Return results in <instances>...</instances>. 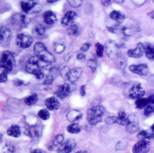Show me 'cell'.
Returning <instances> with one entry per match:
<instances>
[{
    "label": "cell",
    "mask_w": 154,
    "mask_h": 153,
    "mask_svg": "<svg viewBox=\"0 0 154 153\" xmlns=\"http://www.w3.org/2000/svg\"><path fill=\"white\" fill-rule=\"evenodd\" d=\"M35 55L42 62L51 64L55 61V56L51 53L42 42H37L33 48Z\"/></svg>",
    "instance_id": "cell-1"
},
{
    "label": "cell",
    "mask_w": 154,
    "mask_h": 153,
    "mask_svg": "<svg viewBox=\"0 0 154 153\" xmlns=\"http://www.w3.org/2000/svg\"><path fill=\"white\" fill-rule=\"evenodd\" d=\"M105 109L102 105H95L89 108L87 113V120L92 125H95L102 120Z\"/></svg>",
    "instance_id": "cell-2"
},
{
    "label": "cell",
    "mask_w": 154,
    "mask_h": 153,
    "mask_svg": "<svg viewBox=\"0 0 154 153\" xmlns=\"http://www.w3.org/2000/svg\"><path fill=\"white\" fill-rule=\"evenodd\" d=\"M1 67L4 69V72H10L15 66V60L13 54L8 51H4L1 58Z\"/></svg>",
    "instance_id": "cell-3"
},
{
    "label": "cell",
    "mask_w": 154,
    "mask_h": 153,
    "mask_svg": "<svg viewBox=\"0 0 154 153\" xmlns=\"http://www.w3.org/2000/svg\"><path fill=\"white\" fill-rule=\"evenodd\" d=\"M105 50L108 57L112 60H116L121 54L120 48L118 43L111 39L105 42Z\"/></svg>",
    "instance_id": "cell-4"
},
{
    "label": "cell",
    "mask_w": 154,
    "mask_h": 153,
    "mask_svg": "<svg viewBox=\"0 0 154 153\" xmlns=\"http://www.w3.org/2000/svg\"><path fill=\"white\" fill-rule=\"evenodd\" d=\"M75 89L76 85L74 83H65L58 86L55 93L57 97L63 99L70 95Z\"/></svg>",
    "instance_id": "cell-5"
},
{
    "label": "cell",
    "mask_w": 154,
    "mask_h": 153,
    "mask_svg": "<svg viewBox=\"0 0 154 153\" xmlns=\"http://www.w3.org/2000/svg\"><path fill=\"white\" fill-rule=\"evenodd\" d=\"M12 38V33L7 26H2L0 30V44L2 47L8 46Z\"/></svg>",
    "instance_id": "cell-6"
},
{
    "label": "cell",
    "mask_w": 154,
    "mask_h": 153,
    "mask_svg": "<svg viewBox=\"0 0 154 153\" xmlns=\"http://www.w3.org/2000/svg\"><path fill=\"white\" fill-rule=\"evenodd\" d=\"M32 41V37L25 33L18 34L16 38V43L17 46L22 49L29 47L31 45Z\"/></svg>",
    "instance_id": "cell-7"
},
{
    "label": "cell",
    "mask_w": 154,
    "mask_h": 153,
    "mask_svg": "<svg viewBox=\"0 0 154 153\" xmlns=\"http://www.w3.org/2000/svg\"><path fill=\"white\" fill-rule=\"evenodd\" d=\"M139 128V122L137 116L135 114H130L127 117L126 131L129 134L135 133Z\"/></svg>",
    "instance_id": "cell-8"
},
{
    "label": "cell",
    "mask_w": 154,
    "mask_h": 153,
    "mask_svg": "<svg viewBox=\"0 0 154 153\" xmlns=\"http://www.w3.org/2000/svg\"><path fill=\"white\" fill-rule=\"evenodd\" d=\"M40 60L35 55L31 57L28 61L26 65V70L28 73L35 75L38 72L41 70L39 64Z\"/></svg>",
    "instance_id": "cell-9"
},
{
    "label": "cell",
    "mask_w": 154,
    "mask_h": 153,
    "mask_svg": "<svg viewBox=\"0 0 154 153\" xmlns=\"http://www.w3.org/2000/svg\"><path fill=\"white\" fill-rule=\"evenodd\" d=\"M11 23L13 25L18 27L19 28H22L25 27L29 23V19L23 14H14L11 17Z\"/></svg>",
    "instance_id": "cell-10"
},
{
    "label": "cell",
    "mask_w": 154,
    "mask_h": 153,
    "mask_svg": "<svg viewBox=\"0 0 154 153\" xmlns=\"http://www.w3.org/2000/svg\"><path fill=\"white\" fill-rule=\"evenodd\" d=\"M150 150V144L148 140H140L133 146V153H147Z\"/></svg>",
    "instance_id": "cell-11"
},
{
    "label": "cell",
    "mask_w": 154,
    "mask_h": 153,
    "mask_svg": "<svg viewBox=\"0 0 154 153\" xmlns=\"http://www.w3.org/2000/svg\"><path fill=\"white\" fill-rule=\"evenodd\" d=\"M145 94V90L140 83L134 85L129 90V96L133 99H137L142 98Z\"/></svg>",
    "instance_id": "cell-12"
},
{
    "label": "cell",
    "mask_w": 154,
    "mask_h": 153,
    "mask_svg": "<svg viewBox=\"0 0 154 153\" xmlns=\"http://www.w3.org/2000/svg\"><path fill=\"white\" fill-rule=\"evenodd\" d=\"M129 70L140 76H146L149 72V68L146 64L143 63L140 64H132L129 66Z\"/></svg>",
    "instance_id": "cell-13"
},
{
    "label": "cell",
    "mask_w": 154,
    "mask_h": 153,
    "mask_svg": "<svg viewBox=\"0 0 154 153\" xmlns=\"http://www.w3.org/2000/svg\"><path fill=\"white\" fill-rule=\"evenodd\" d=\"M144 49L145 46L142 43H138L135 48L128 50L127 54L132 58H139L143 55Z\"/></svg>",
    "instance_id": "cell-14"
},
{
    "label": "cell",
    "mask_w": 154,
    "mask_h": 153,
    "mask_svg": "<svg viewBox=\"0 0 154 153\" xmlns=\"http://www.w3.org/2000/svg\"><path fill=\"white\" fill-rule=\"evenodd\" d=\"M82 72V68L80 67H76L69 70L67 75L66 80H67L70 83H75L80 77Z\"/></svg>",
    "instance_id": "cell-15"
},
{
    "label": "cell",
    "mask_w": 154,
    "mask_h": 153,
    "mask_svg": "<svg viewBox=\"0 0 154 153\" xmlns=\"http://www.w3.org/2000/svg\"><path fill=\"white\" fill-rule=\"evenodd\" d=\"M76 146V142L72 139H69L66 142L62 145L58 151V153H70Z\"/></svg>",
    "instance_id": "cell-16"
},
{
    "label": "cell",
    "mask_w": 154,
    "mask_h": 153,
    "mask_svg": "<svg viewBox=\"0 0 154 153\" xmlns=\"http://www.w3.org/2000/svg\"><path fill=\"white\" fill-rule=\"evenodd\" d=\"M139 30V26L137 23H131L122 27V32L125 36H130L137 32Z\"/></svg>",
    "instance_id": "cell-17"
},
{
    "label": "cell",
    "mask_w": 154,
    "mask_h": 153,
    "mask_svg": "<svg viewBox=\"0 0 154 153\" xmlns=\"http://www.w3.org/2000/svg\"><path fill=\"white\" fill-rule=\"evenodd\" d=\"M76 17V14L75 11H69L62 17L61 20V24L64 26L71 25L75 22Z\"/></svg>",
    "instance_id": "cell-18"
},
{
    "label": "cell",
    "mask_w": 154,
    "mask_h": 153,
    "mask_svg": "<svg viewBox=\"0 0 154 153\" xmlns=\"http://www.w3.org/2000/svg\"><path fill=\"white\" fill-rule=\"evenodd\" d=\"M64 140V136L62 134H58L52 140V143L48 146L49 150L51 151H55L59 150L62 146V143Z\"/></svg>",
    "instance_id": "cell-19"
},
{
    "label": "cell",
    "mask_w": 154,
    "mask_h": 153,
    "mask_svg": "<svg viewBox=\"0 0 154 153\" xmlns=\"http://www.w3.org/2000/svg\"><path fill=\"white\" fill-rule=\"evenodd\" d=\"M46 108L49 110H57L60 107V104L55 96H51L47 98L45 101Z\"/></svg>",
    "instance_id": "cell-20"
},
{
    "label": "cell",
    "mask_w": 154,
    "mask_h": 153,
    "mask_svg": "<svg viewBox=\"0 0 154 153\" xmlns=\"http://www.w3.org/2000/svg\"><path fill=\"white\" fill-rule=\"evenodd\" d=\"M36 4V0H22L20 2V7L24 12L27 13L34 8Z\"/></svg>",
    "instance_id": "cell-21"
},
{
    "label": "cell",
    "mask_w": 154,
    "mask_h": 153,
    "mask_svg": "<svg viewBox=\"0 0 154 153\" xmlns=\"http://www.w3.org/2000/svg\"><path fill=\"white\" fill-rule=\"evenodd\" d=\"M82 116V113L81 111L78 110H70L66 116L67 120L69 122H74L81 119Z\"/></svg>",
    "instance_id": "cell-22"
},
{
    "label": "cell",
    "mask_w": 154,
    "mask_h": 153,
    "mask_svg": "<svg viewBox=\"0 0 154 153\" xmlns=\"http://www.w3.org/2000/svg\"><path fill=\"white\" fill-rule=\"evenodd\" d=\"M109 17L113 20H115L117 23V24H120L123 22L125 18V14L117 10H113L109 14Z\"/></svg>",
    "instance_id": "cell-23"
},
{
    "label": "cell",
    "mask_w": 154,
    "mask_h": 153,
    "mask_svg": "<svg viewBox=\"0 0 154 153\" xmlns=\"http://www.w3.org/2000/svg\"><path fill=\"white\" fill-rule=\"evenodd\" d=\"M43 20L45 23L48 25L54 24L57 20L56 16L51 11H46L43 14Z\"/></svg>",
    "instance_id": "cell-24"
},
{
    "label": "cell",
    "mask_w": 154,
    "mask_h": 153,
    "mask_svg": "<svg viewBox=\"0 0 154 153\" xmlns=\"http://www.w3.org/2000/svg\"><path fill=\"white\" fill-rule=\"evenodd\" d=\"M140 140H150L154 138V132L150 128L148 130H143L139 132L137 136Z\"/></svg>",
    "instance_id": "cell-25"
},
{
    "label": "cell",
    "mask_w": 154,
    "mask_h": 153,
    "mask_svg": "<svg viewBox=\"0 0 154 153\" xmlns=\"http://www.w3.org/2000/svg\"><path fill=\"white\" fill-rule=\"evenodd\" d=\"M8 136L13 137H19L20 136V130L19 126L16 124L11 125L7 131Z\"/></svg>",
    "instance_id": "cell-26"
},
{
    "label": "cell",
    "mask_w": 154,
    "mask_h": 153,
    "mask_svg": "<svg viewBox=\"0 0 154 153\" xmlns=\"http://www.w3.org/2000/svg\"><path fill=\"white\" fill-rule=\"evenodd\" d=\"M135 104L137 108H145L149 104V101L147 98H141L136 99Z\"/></svg>",
    "instance_id": "cell-27"
},
{
    "label": "cell",
    "mask_w": 154,
    "mask_h": 153,
    "mask_svg": "<svg viewBox=\"0 0 154 153\" xmlns=\"http://www.w3.org/2000/svg\"><path fill=\"white\" fill-rule=\"evenodd\" d=\"M144 53L148 59L154 60V47L150 45H146L145 46Z\"/></svg>",
    "instance_id": "cell-28"
},
{
    "label": "cell",
    "mask_w": 154,
    "mask_h": 153,
    "mask_svg": "<svg viewBox=\"0 0 154 153\" xmlns=\"http://www.w3.org/2000/svg\"><path fill=\"white\" fill-rule=\"evenodd\" d=\"M38 100V96L36 93H32L29 96H27L25 99L24 102L27 105H32L36 103Z\"/></svg>",
    "instance_id": "cell-29"
},
{
    "label": "cell",
    "mask_w": 154,
    "mask_h": 153,
    "mask_svg": "<svg viewBox=\"0 0 154 153\" xmlns=\"http://www.w3.org/2000/svg\"><path fill=\"white\" fill-rule=\"evenodd\" d=\"M15 147L11 142H6L2 146L3 153H14Z\"/></svg>",
    "instance_id": "cell-30"
},
{
    "label": "cell",
    "mask_w": 154,
    "mask_h": 153,
    "mask_svg": "<svg viewBox=\"0 0 154 153\" xmlns=\"http://www.w3.org/2000/svg\"><path fill=\"white\" fill-rule=\"evenodd\" d=\"M67 131L72 134H77L79 133L81 131L79 125L78 123H72L67 127Z\"/></svg>",
    "instance_id": "cell-31"
},
{
    "label": "cell",
    "mask_w": 154,
    "mask_h": 153,
    "mask_svg": "<svg viewBox=\"0 0 154 153\" xmlns=\"http://www.w3.org/2000/svg\"><path fill=\"white\" fill-rule=\"evenodd\" d=\"M116 60L117 61V67L121 70H124L126 66V61L124 57L120 54V56Z\"/></svg>",
    "instance_id": "cell-32"
},
{
    "label": "cell",
    "mask_w": 154,
    "mask_h": 153,
    "mask_svg": "<svg viewBox=\"0 0 154 153\" xmlns=\"http://www.w3.org/2000/svg\"><path fill=\"white\" fill-rule=\"evenodd\" d=\"M87 65L93 73L96 71L97 68V60L94 56L91 57V58L88 61Z\"/></svg>",
    "instance_id": "cell-33"
},
{
    "label": "cell",
    "mask_w": 154,
    "mask_h": 153,
    "mask_svg": "<svg viewBox=\"0 0 154 153\" xmlns=\"http://www.w3.org/2000/svg\"><path fill=\"white\" fill-rule=\"evenodd\" d=\"M38 116L42 120H46L48 119L50 117V114L49 111L46 109H41L37 113Z\"/></svg>",
    "instance_id": "cell-34"
},
{
    "label": "cell",
    "mask_w": 154,
    "mask_h": 153,
    "mask_svg": "<svg viewBox=\"0 0 154 153\" xmlns=\"http://www.w3.org/2000/svg\"><path fill=\"white\" fill-rule=\"evenodd\" d=\"M128 145V142L126 140V139H123L120 140L116 145V148L117 150H122L125 149Z\"/></svg>",
    "instance_id": "cell-35"
},
{
    "label": "cell",
    "mask_w": 154,
    "mask_h": 153,
    "mask_svg": "<svg viewBox=\"0 0 154 153\" xmlns=\"http://www.w3.org/2000/svg\"><path fill=\"white\" fill-rule=\"evenodd\" d=\"M54 51L57 54L62 53L65 49V45L63 43H55L54 45Z\"/></svg>",
    "instance_id": "cell-36"
},
{
    "label": "cell",
    "mask_w": 154,
    "mask_h": 153,
    "mask_svg": "<svg viewBox=\"0 0 154 153\" xmlns=\"http://www.w3.org/2000/svg\"><path fill=\"white\" fill-rule=\"evenodd\" d=\"M96 46V55L98 57H102L103 56V51L104 49L103 46L100 44V43L97 42L95 45Z\"/></svg>",
    "instance_id": "cell-37"
},
{
    "label": "cell",
    "mask_w": 154,
    "mask_h": 153,
    "mask_svg": "<svg viewBox=\"0 0 154 153\" xmlns=\"http://www.w3.org/2000/svg\"><path fill=\"white\" fill-rule=\"evenodd\" d=\"M67 32L71 36H76L78 33V27H77V25L72 24L70 25V27L67 29Z\"/></svg>",
    "instance_id": "cell-38"
},
{
    "label": "cell",
    "mask_w": 154,
    "mask_h": 153,
    "mask_svg": "<svg viewBox=\"0 0 154 153\" xmlns=\"http://www.w3.org/2000/svg\"><path fill=\"white\" fill-rule=\"evenodd\" d=\"M153 113H154V104L150 103L144 108V114L146 116H147Z\"/></svg>",
    "instance_id": "cell-39"
},
{
    "label": "cell",
    "mask_w": 154,
    "mask_h": 153,
    "mask_svg": "<svg viewBox=\"0 0 154 153\" xmlns=\"http://www.w3.org/2000/svg\"><path fill=\"white\" fill-rule=\"evenodd\" d=\"M68 4L73 8L79 7L82 2V0H66Z\"/></svg>",
    "instance_id": "cell-40"
},
{
    "label": "cell",
    "mask_w": 154,
    "mask_h": 153,
    "mask_svg": "<svg viewBox=\"0 0 154 153\" xmlns=\"http://www.w3.org/2000/svg\"><path fill=\"white\" fill-rule=\"evenodd\" d=\"M35 31L38 35L42 36L45 33V28L42 25H37L35 27Z\"/></svg>",
    "instance_id": "cell-41"
},
{
    "label": "cell",
    "mask_w": 154,
    "mask_h": 153,
    "mask_svg": "<svg viewBox=\"0 0 154 153\" xmlns=\"http://www.w3.org/2000/svg\"><path fill=\"white\" fill-rule=\"evenodd\" d=\"M117 122H118V117H116V116H109L105 120V122L108 125H112L113 123H117Z\"/></svg>",
    "instance_id": "cell-42"
},
{
    "label": "cell",
    "mask_w": 154,
    "mask_h": 153,
    "mask_svg": "<svg viewBox=\"0 0 154 153\" xmlns=\"http://www.w3.org/2000/svg\"><path fill=\"white\" fill-rule=\"evenodd\" d=\"M70 69H69V68L67 66L64 67V68H63L60 72V75H61V76L64 79H66L67 78V75L68 74V72H69Z\"/></svg>",
    "instance_id": "cell-43"
},
{
    "label": "cell",
    "mask_w": 154,
    "mask_h": 153,
    "mask_svg": "<svg viewBox=\"0 0 154 153\" xmlns=\"http://www.w3.org/2000/svg\"><path fill=\"white\" fill-rule=\"evenodd\" d=\"M52 81H53V78L52 76H50V75H48L46 77L44 82L43 83V84L45 85V86H51L52 83Z\"/></svg>",
    "instance_id": "cell-44"
},
{
    "label": "cell",
    "mask_w": 154,
    "mask_h": 153,
    "mask_svg": "<svg viewBox=\"0 0 154 153\" xmlns=\"http://www.w3.org/2000/svg\"><path fill=\"white\" fill-rule=\"evenodd\" d=\"M0 80L1 83H5L7 80V73L2 72L0 75Z\"/></svg>",
    "instance_id": "cell-45"
},
{
    "label": "cell",
    "mask_w": 154,
    "mask_h": 153,
    "mask_svg": "<svg viewBox=\"0 0 154 153\" xmlns=\"http://www.w3.org/2000/svg\"><path fill=\"white\" fill-rule=\"evenodd\" d=\"M90 47V44L88 43H84L81 47V51L82 52H85L87 51Z\"/></svg>",
    "instance_id": "cell-46"
},
{
    "label": "cell",
    "mask_w": 154,
    "mask_h": 153,
    "mask_svg": "<svg viewBox=\"0 0 154 153\" xmlns=\"http://www.w3.org/2000/svg\"><path fill=\"white\" fill-rule=\"evenodd\" d=\"M14 84L16 86H21L23 85H25V82L23 80H21L20 79H15L14 80Z\"/></svg>",
    "instance_id": "cell-47"
},
{
    "label": "cell",
    "mask_w": 154,
    "mask_h": 153,
    "mask_svg": "<svg viewBox=\"0 0 154 153\" xmlns=\"http://www.w3.org/2000/svg\"><path fill=\"white\" fill-rule=\"evenodd\" d=\"M76 58H77V60H78L82 61V60H84L85 59V55L83 52L78 53V54L76 55Z\"/></svg>",
    "instance_id": "cell-48"
},
{
    "label": "cell",
    "mask_w": 154,
    "mask_h": 153,
    "mask_svg": "<svg viewBox=\"0 0 154 153\" xmlns=\"http://www.w3.org/2000/svg\"><path fill=\"white\" fill-rule=\"evenodd\" d=\"M118 117L121 119H126V113L123 110H120L118 113Z\"/></svg>",
    "instance_id": "cell-49"
},
{
    "label": "cell",
    "mask_w": 154,
    "mask_h": 153,
    "mask_svg": "<svg viewBox=\"0 0 154 153\" xmlns=\"http://www.w3.org/2000/svg\"><path fill=\"white\" fill-rule=\"evenodd\" d=\"M85 85H82L81 86L80 88V94L82 96H84L85 95Z\"/></svg>",
    "instance_id": "cell-50"
},
{
    "label": "cell",
    "mask_w": 154,
    "mask_h": 153,
    "mask_svg": "<svg viewBox=\"0 0 154 153\" xmlns=\"http://www.w3.org/2000/svg\"><path fill=\"white\" fill-rule=\"evenodd\" d=\"M148 81H149V83L150 85H151L152 86H153L154 87V74L152 75L149 80H148Z\"/></svg>",
    "instance_id": "cell-51"
},
{
    "label": "cell",
    "mask_w": 154,
    "mask_h": 153,
    "mask_svg": "<svg viewBox=\"0 0 154 153\" xmlns=\"http://www.w3.org/2000/svg\"><path fill=\"white\" fill-rule=\"evenodd\" d=\"M101 2L103 6H108L111 3V0H101Z\"/></svg>",
    "instance_id": "cell-52"
},
{
    "label": "cell",
    "mask_w": 154,
    "mask_h": 153,
    "mask_svg": "<svg viewBox=\"0 0 154 153\" xmlns=\"http://www.w3.org/2000/svg\"><path fill=\"white\" fill-rule=\"evenodd\" d=\"M133 1L137 5H141L143 4L146 1V0H133Z\"/></svg>",
    "instance_id": "cell-53"
},
{
    "label": "cell",
    "mask_w": 154,
    "mask_h": 153,
    "mask_svg": "<svg viewBox=\"0 0 154 153\" xmlns=\"http://www.w3.org/2000/svg\"><path fill=\"white\" fill-rule=\"evenodd\" d=\"M147 98L149 101V104H150V103L154 104V94L150 95L149 96L147 97Z\"/></svg>",
    "instance_id": "cell-54"
},
{
    "label": "cell",
    "mask_w": 154,
    "mask_h": 153,
    "mask_svg": "<svg viewBox=\"0 0 154 153\" xmlns=\"http://www.w3.org/2000/svg\"><path fill=\"white\" fill-rule=\"evenodd\" d=\"M147 15L149 16L150 17H151V18H152V19H154V10H152V11H151L150 12L148 13H147Z\"/></svg>",
    "instance_id": "cell-55"
},
{
    "label": "cell",
    "mask_w": 154,
    "mask_h": 153,
    "mask_svg": "<svg viewBox=\"0 0 154 153\" xmlns=\"http://www.w3.org/2000/svg\"><path fill=\"white\" fill-rule=\"evenodd\" d=\"M31 153H44L41 149H36L34 151H32Z\"/></svg>",
    "instance_id": "cell-56"
},
{
    "label": "cell",
    "mask_w": 154,
    "mask_h": 153,
    "mask_svg": "<svg viewBox=\"0 0 154 153\" xmlns=\"http://www.w3.org/2000/svg\"><path fill=\"white\" fill-rule=\"evenodd\" d=\"M75 153H89L87 151H85V150H82V151H79Z\"/></svg>",
    "instance_id": "cell-57"
},
{
    "label": "cell",
    "mask_w": 154,
    "mask_h": 153,
    "mask_svg": "<svg viewBox=\"0 0 154 153\" xmlns=\"http://www.w3.org/2000/svg\"><path fill=\"white\" fill-rule=\"evenodd\" d=\"M58 0H47V1L49 2V3H54L56 1H57Z\"/></svg>",
    "instance_id": "cell-58"
},
{
    "label": "cell",
    "mask_w": 154,
    "mask_h": 153,
    "mask_svg": "<svg viewBox=\"0 0 154 153\" xmlns=\"http://www.w3.org/2000/svg\"><path fill=\"white\" fill-rule=\"evenodd\" d=\"M114 1L117 2H119V3H122L124 1V0H114Z\"/></svg>",
    "instance_id": "cell-59"
},
{
    "label": "cell",
    "mask_w": 154,
    "mask_h": 153,
    "mask_svg": "<svg viewBox=\"0 0 154 153\" xmlns=\"http://www.w3.org/2000/svg\"><path fill=\"white\" fill-rule=\"evenodd\" d=\"M150 129L154 132V123L151 125V126H150Z\"/></svg>",
    "instance_id": "cell-60"
},
{
    "label": "cell",
    "mask_w": 154,
    "mask_h": 153,
    "mask_svg": "<svg viewBox=\"0 0 154 153\" xmlns=\"http://www.w3.org/2000/svg\"><path fill=\"white\" fill-rule=\"evenodd\" d=\"M152 2L154 3V0H152Z\"/></svg>",
    "instance_id": "cell-61"
}]
</instances>
